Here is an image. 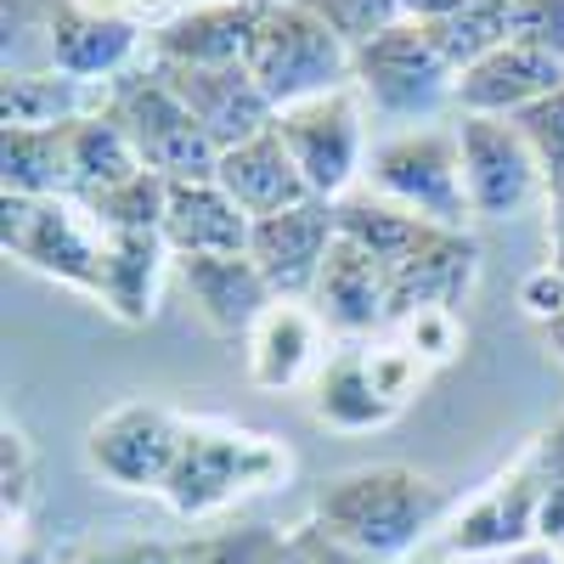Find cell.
<instances>
[{
	"label": "cell",
	"instance_id": "obj_2",
	"mask_svg": "<svg viewBox=\"0 0 564 564\" xmlns=\"http://www.w3.org/2000/svg\"><path fill=\"white\" fill-rule=\"evenodd\" d=\"M289 475H294V452L276 435L238 430V423H215V417H186V435H181V452L159 502L175 520L198 525L243 497L289 486Z\"/></svg>",
	"mask_w": 564,
	"mask_h": 564
},
{
	"label": "cell",
	"instance_id": "obj_39",
	"mask_svg": "<svg viewBox=\"0 0 564 564\" xmlns=\"http://www.w3.org/2000/svg\"><path fill=\"white\" fill-rule=\"evenodd\" d=\"M294 542H300V558H305V564H379V558H367V553H356V547L334 542L316 520L294 525Z\"/></svg>",
	"mask_w": 564,
	"mask_h": 564
},
{
	"label": "cell",
	"instance_id": "obj_17",
	"mask_svg": "<svg viewBox=\"0 0 564 564\" xmlns=\"http://www.w3.org/2000/svg\"><path fill=\"white\" fill-rule=\"evenodd\" d=\"M159 74L175 97L193 108V119L209 130V141L220 153L243 148V141H254L276 124V108L265 102V90L254 85V74L243 63H231V68H159Z\"/></svg>",
	"mask_w": 564,
	"mask_h": 564
},
{
	"label": "cell",
	"instance_id": "obj_37",
	"mask_svg": "<svg viewBox=\"0 0 564 564\" xmlns=\"http://www.w3.org/2000/svg\"><path fill=\"white\" fill-rule=\"evenodd\" d=\"M513 40L564 57V0H513Z\"/></svg>",
	"mask_w": 564,
	"mask_h": 564
},
{
	"label": "cell",
	"instance_id": "obj_9",
	"mask_svg": "<svg viewBox=\"0 0 564 564\" xmlns=\"http://www.w3.org/2000/svg\"><path fill=\"white\" fill-rule=\"evenodd\" d=\"M186 435V412L164 406V401H119L108 406L97 423L85 430V463L113 486V491H141V497H159L175 452Z\"/></svg>",
	"mask_w": 564,
	"mask_h": 564
},
{
	"label": "cell",
	"instance_id": "obj_25",
	"mask_svg": "<svg viewBox=\"0 0 564 564\" xmlns=\"http://www.w3.org/2000/svg\"><path fill=\"white\" fill-rule=\"evenodd\" d=\"M175 265L164 231H108V289L102 311L124 327L153 322L159 311V282Z\"/></svg>",
	"mask_w": 564,
	"mask_h": 564
},
{
	"label": "cell",
	"instance_id": "obj_31",
	"mask_svg": "<svg viewBox=\"0 0 564 564\" xmlns=\"http://www.w3.org/2000/svg\"><path fill=\"white\" fill-rule=\"evenodd\" d=\"M525 457L536 468V525H542V542L564 547V417L525 446Z\"/></svg>",
	"mask_w": 564,
	"mask_h": 564
},
{
	"label": "cell",
	"instance_id": "obj_13",
	"mask_svg": "<svg viewBox=\"0 0 564 564\" xmlns=\"http://www.w3.org/2000/svg\"><path fill=\"white\" fill-rule=\"evenodd\" d=\"M40 7H45V57L68 79L113 85L119 74L135 68L141 45H148V29H135L130 18L85 12L74 0H40Z\"/></svg>",
	"mask_w": 564,
	"mask_h": 564
},
{
	"label": "cell",
	"instance_id": "obj_11",
	"mask_svg": "<svg viewBox=\"0 0 564 564\" xmlns=\"http://www.w3.org/2000/svg\"><path fill=\"white\" fill-rule=\"evenodd\" d=\"M457 153H463V181L468 204L480 220H513L536 193H547V181L525 148V135L513 130V119H480L457 113Z\"/></svg>",
	"mask_w": 564,
	"mask_h": 564
},
{
	"label": "cell",
	"instance_id": "obj_27",
	"mask_svg": "<svg viewBox=\"0 0 564 564\" xmlns=\"http://www.w3.org/2000/svg\"><path fill=\"white\" fill-rule=\"evenodd\" d=\"M141 170V153L130 148V135L113 113H90L74 124V186H68V198L90 204V198H102L113 193V186L135 181Z\"/></svg>",
	"mask_w": 564,
	"mask_h": 564
},
{
	"label": "cell",
	"instance_id": "obj_30",
	"mask_svg": "<svg viewBox=\"0 0 564 564\" xmlns=\"http://www.w3.org/2000/svg\"><path fill=\"white\" fill-rule=\"evenodd\" d=\"M181 564H305L294 531H271V525H238V531H215L181 547Z\"/></svg>",
	"mask_w": 564,
	"mask_h": 564
},
{
	"label": "cell",
	"instance_id": "obj_5",
	"mask_svg": "<svg viewBox=\"0 0 564 564\" xmlns=\"http://www.w3.org/2000/svg\"><path fill=\"white\" fill-rule=\"evenodd\" d=\"M108 113L124 124L130 148L141 153L153 175H164L170 186L175 181H215V164H220V148L209 141V130L193 119L175 90L164 85V74L153 63H135L130 74L113 79V102Z\"/></svg>",
	"mask_w": 564,
	"mask_h": 564
},
{
	"label": "cell",
	"instance_id": "obj_4",
	"mask_svg": "<svg viewBox=\"0 0 564 564\" xmlns=\"http://www.w3.org/2000/svg\"><path fill=\"white\" fill-rule=\"evenodd\" d=\"M0 249L29 271L63 282L102 305L108 289V231L74 198H18L0 193Z\"/></svg>",
	"mask_w": 564,
	"mask_h": 564
},
{
	"label": "cell",
	"instance_id": "obj_34",
	"mask_svg": "<svg viewBox=\"0 0 564 564\" xmlns=\"http://www.w3.org/2000/svg\"><path fill=\"white\" fill-rule=\"evenodd\" d=\"M513 130L525 135V148L547 181V193L553 186H564V90H553V97H542L536 108L525 113H513Z\"/></svg>",
	"mask_w": 564,
	"mask_h": 564
},
{
	"label": "cell",
	"instance_id": "obj_24",
	"mask_svg": "<svg viewBox=\"0 0 564 564\" xmlns=\"http://www.w3.org/2000/svg\"><path fill=\"white\" fill-rule=\"evenodd\" d=\"M108 102H113V85H85L57 68H40V74L7 68V79H0V124H29V130L79 124L90 113H108Z\"/></svg>",
	"mask_w": 564,
	"mask_h": 564
},
{
	"label": "cell",
	"instance_id": "obj_6",
	"mask_svg": "<svg viewBox=\"0 0 564 564\" xmlns=\"http://www.w3.org/2000/svg\"><path fill=\"white\" fill-rule=\"evenodd\" d=\"M367 181L372 193L401 204L406 215L430 220V226H452L463 231L475 220L468 204V181H463V153H457V130H401L390 141H379L367 159Z\"/></svg>",
	"mask_w": 564,
	"mask_h": 564
},
{
	"label": "cell",
	"instance_id": "obj_7",
	"mask_svg": "<svg viewBox=\"0 0 564 564\" xmlns=\"http://www.w3.org/2000/svg\"><path fill=\"white\" fill-rule=\"evenodd\" d=\"M350 85L384 119H430L441 102H457V68L435 52L423 23H395L379 40L356 45Z\"/></svg>",
	"mask_w": 564,
	"mask_h": 564
},
{
	"label": "cell",
	"instance_id": "obj_44",
	"mask_svg": "<svg viewBox=\"0 0 564 564\" xmlns=\"http://www.w3.org/2000/svg\"><path fill=\"white\" fill-rule=\"evenodd\" d=\"M186 7H238V0H186Z\"/></svg>",
	"mask_w": 564,
	"mask_h": 564
},
{
	"label": "cell",
	"instance_id": "obj_29",
	"mask_svg": "<svg viewBox=\"0 0 564 564\" xmlns=\"http://www.w3.org/2000/svg\"><path fill=\"white\" fill-rule=\"evenodd\" d=\"M435 40V52L463 74V68H475L480 57H491L497 45L513 40V0H475L468 12L457 18H441V23H423Z\"/></svg>",
	"mask_w": 564,
	"mask_h": 564
},
{
	"label": "cell",
	"instance_id": "obj_10",
	"mask_svg": "<svg viewBox=\"0 0 564 564\" xmlns=\"http://www.w3.org/2000/svg\"><path fill=\"white\" fill-rule=\"evenodd\" d=\"M435 542H441V564H502L513 553H525L531 542H542L531 457L520 452L480 497H468Z\"/></svg>",
	"mask_w": 564,
	"mask_h": 564
},
{
	"label": "cell",
	"instance_id": "obj_15",
	"mask_svg": "<svg viewBox=\"0 0 564 564\" xmlns=\"http://www.w3.org/2000/svg\"><path fill=\"white\" fill-rule=\"evenodd\" d=\"M175 276L193 316L215 339H249V327L276 305L265 271L249 254H193V260H175Z\"/></svg>",
	"mask_w": 564,
	"mask_h": 564
},
{
	"label": "cell",
	"instance_id": "obj_16",
	"mask_svg": "<svg viewBox=\"0 0 564 564\" xmlns=\"http://www.w3.org/2000/svg\"><path fill=\"white\" fill-rule=\"evenodd\" d=\"M564 90V57L542 52V45L508 40L491 57H480L475 68L457 74V113H480V119H513L536 108L542 97Z\"/></svg>",
	"mask_w": 564,
	"mask_h": 564
},
{
	"label": "cell",
	"instance_id": "obj_41",
	"mask_svg": "<svg viewBox=\"0 0 564 564\" xmlns=\"http://www.w3.org/2000/svg\"><path fill=\"white\" fill-rule=\"evenodd\" d=\"M547 220H553V249L564 254V186H553V193H547Z\"/></svg>",
	"mask_w": 564,
	"mask_h": 564
},
{
	"label": "cell",
	"instance_id": "obj_20",
	"mask_svg": "<svg viewBox=\"0 0 564 564\" xmlns=\"http://www.w3.org/2000/svg\"><path fill=\"white\" fill-rule=\"evenodd\" d=\"M265 0L238 7H186L175 23L148 34V63L159 68H231L249 57V34L260 23Z\"/></svg>",
	"mask_w": 564,
	"mask_h": 564
},
{
	"label": "cell",
	"instance_id": "obj_43",
	"mask_svg": "<svg viewBox=\"0 0 564 564\" xmlns=\"http://www.w3.org/2000/svg\"><path fill=\"white\" fill-rule=\"evenodd\" d=\"M7 564H45V553H40L34 542H23V547H18V553L7 558Z\"/></svg>",
	"mask_w": 564,
	"mask_h": 564
},
{
	"label": "cell",
	"instance_id": "obj_12",
	"mask_svg": "<svg viewBox=\"0 0 564 564\" xmlns=\"http://www.w3.org/2000/svg\"><path fill=\"white\" fill-rule=\"evenodd\" d=\"M334 243H339V204L305 198V204L282 209V215L254 220L249 260L265 271L276 300H311L327 254H334Z\"/></svg>",
	"mask_w": 564,
	"mask_h": 564
},
{
	"label": "cell",
	"instance_id": "obj_18",
	"mask_svg": "<svg viewBox=\"0 0 564 564\" xmlns=\"http://www.w3.org/2000/svg\"><path fill=\"white\" fill-rule=\"evenodd\" d=\"M311 305H316V316L327 322V334H334L339 345L372 339V334L390 327V271L367 249L339 238L334 254H327V265H322V276H316Z\"/></svg>",
	"mask_w": 564,
	"mask_h": 564
},
{
	"label": "cell",
	"instance_id": "obj_40",
	"mask_svg": "<svg viewBox=\"0 0 564 564\" xmlns=\"http://www.w3.org/2000/svg\"><path fill=\"white\" fill-rule=\"evenodd\" d=\"M468 7H475V0H401L406 23H441V18H457Z\"/></svg>",
	"mask_w": 564,
	"mask_h": 564
},
{
	"label": "cell",
	"instance_id": "obj_19",
	"mask_svg": "<svg viewBox=\"0 0 564 564\" xmlns=\"http://www.w3.org/2000/svg\"><path fill=\"white\" fill-rule=\"evenodd\" d=\"M327 339V322L316 316L311 300H276L243 339V367L254 390H294L305 379H316V367Z\"/></svg>",
	"mask_w": 564,
	"mask_h": 564
},
{
	"label": "cell",
	"instance_id": "obj_32",
	"mask_svg": "<svg viewBox=\"0 0 564 564\" xmlns=\"http://www.w3.org/2000/svg\"><path fill=\"white\" fill-rule=\"evenodd\" d=\"M40 491V463H34V441L23 435V423H0V513H7V531L23 525V513Z\"/></svg>",
	"mask_w": 564,
	"mask_h": 564
},
{
	"label": "cell",
	"instance_id": "obj_21",
	"mask_svg": "<svg viewBox=\"0 0 564 564\" xmlns=\"http://www.w3.org/2000/svg\"><path fill=\"white\" fill-rule=\"evenodd\" d=\"M311 417L322 423V430H334V435H372V430H384V423L401 417L390 406V395L379 390V379H372V361H367L361 339L339 345L334 356L316 367V379H311Z\"/></svg>",
	"mask_w": 564,
	"mask_h": 564
},
{
	"label": "cell",
	"instance_id": "obj_1",
	"mask_svg": "<svg viewBox=\"0 0 564 564\" xmlns=\"http://www.w3.org/2000/svg\"><path fill=\"white\" fill-rule=\"evenodd\" d=\"M311 520L334 542H345L367 558L406 564L430 536H441L446 491L423 468L372 463V468H350V475L327 480Z\"/></svg>",
	"mask_w": 564,
	"mask_h": 564
},
{
	"label": "cell",
	"instance_id": "obj_14",
	"mask_svg": "<svg viewBox=\"0 0 564 564\" xmlns=\"http://www.w3.org/2000/svg\"><path fill=\"white\" fill-rule=\"evenodd\" d=\"M390 271V327L417 316V311H463L480 276V249L468 231L430 226L412 254H401Z\"/></svg>",
	"mask_w": 564,
	"mask_h": 564
},
{
	"label": "cell",
	"instance_id": "obj_45",
	"mask_svg": "<svg viewBox=\"0 0 564 564\" xmlns=\"http://www.w3.org/2000/svg\"><path fill=\"white\" fill-rule=\"evenodd\" d=\"M406 564H430V558H406Z\"/></svg>",
	"mask_w": 564,
	"mask_h": 564
},
{
	"label": "cell",
	"instance_id": "obj_35",
	"mask_svg": "<svg viewBox=\"0 0 564 564\" xmlns=\"http://www.w3.org/2000/svg\"><path fill=\"white\" fill-rule=\"evenodd\" d=\"M395 334L430 361V367H446V361H457L463 356V345H468V327H463V311H417V316H406V322H395Z\"/></svg>",
	"mask_w": 564,
	"mask_h": 564
},
{
	"label": "cell",
	"instance_id": "obj_23",
	"mask_svg": "<svg viewBox=\"0 0 564 564\" xmlns=\"http://www.w3.org/2000/svg\"><path fill=\"white\" fill-rule=\"evenodd\" d=\"M215 181L231 193V204H238L249 220H265V215H282L311 198V186L300 175V164L289 159V148H282V135L265 130L254 141H243V148H226L220 164H215Z\"/></svg>",
	"mask_w": 564,
	"mask_h": 564
},
{
	"label": "cell",
	"instance_id": "obj_26",
	"mask_svg": "<svg viewBox=\"0 0 564 564\" xmlns=\"http://www.w3.org/2000/svg\"><path fill=\"white\" fill-rule=\"evenodd\" d=\"M68 186H74V124L52 130L0 124V193L68 198Z\"/></svg>",
	"mask_w": 564,
	"mask_h": 564
},
{
	"label": "cell",
	"instance_id": "obj_33",
	"mask_svg": "<svg viewBox=\"0 0 564 564\" xmlns=\"http://www.w3.org/2000/svg\"><path fill=\"white\" fill-rule=\"evenodd\" d=\"M300 7H311L327 29L350 45V52H356V45H367V40H379L384 29L406 23L401 0H300Z\"/></svg>",
	"mask_w": 564,
	"mask_h": 564
},
{
	"label": "cell",
	"instance_id": "obj_8",
	"mask_svg": "<svg viewBox=\"0 0 564 564\" xmlns=\"http://www.w3.org/2000/svg\"><path fill=\"white\" fill-rule=\"evenodd\" d=\"M271 130L282 135L289 159L300 164L311 198L339 204L367 175V102L356 97V85L311 97L300 108H282Z\"/></svg>",
	"mask_w": 564,
	"mask_h": 564
},
{
	"label": "cell",
	"instance_id": "obj_42",
	"mask_svg": "<svg viewBox=\"0 0 564 564\" xmlns=\"http://www.w3.org/2000/svg\"><path fill=\"white\" fill-rule=\"evenodd\" d=\"M542 339H547V350H553V356H558V361H564V316H558V322H547V327H542Z\"/></svg>",
	"mask_w": 564,
	"mask_h": 564
},
{
	"label": "cell",
	"instance_id": "obj_36",
	"mask_svg": "<svg viewBox=\"0 0 564 564\" xmlns=\"http://www.w3.org/2000/svg\"><path fill=\"white\" fill-rule=\"evenodd\" d=\"M520 311H525L531 322H542V327L564 316V260H558V254H547L542 265L525 271V282H520Z\"/></svg>",
	"mask_w": 564,
	"mask_h": 564
},
{
	"label": "cell",
	"instance_id": "obj_38",
	"mask_svg": "<svg viewBox=\"0 0 564 564\" xmlns=\"http://www.w3.org/2000/svg\"><path fill=\"white\" fill-rule=\"evenodd\" d=\"M68 564H181V547L148 542V536H124V542H85Z\"/></svg>",
	"mask_w": 564,
	"mask_h": 564
},
{
	"label": "cell",
	"instance_id": "obj_28",
	"mask_svg": "<svg viewBox=\"0 0 564 564\" xmlns=\"http://www.w3.org/2000/svg\"><path fill=\"white\" fill-rule=\"evenodd\" d=\"M423 231H430V220L406 215L401 204L372 193V186H367V193L339 198V238L356 243V249H367L379 265H395L401 254H412L423 243Z\"/></svg>",
	"mask_w": 564,
	"mask_h": 564
},
{
	"label": "cell",
	"instance_id": "obj_22",
	"mask_svg": "<svg viewBox=\"0 0 564 564\" xmlns=\"http://www.w3.org/2000/svg\"><path fill=\"white\" fill-rule=\"evenodd\" d=\"M254 220L231 204L220 181H175L164 209V243L175 260L193 254H249Z\"/></svg>",
	"mask_w": 564,
	"mask_h": 564
},
{
	"label": "cell",
	"instance_id": "obj_3",
	"mask_svg": "<svg viewBox=\"0 0 564 564\" xmlns=\"http://www.w3.org/2000/svg\"><path fill=\"white\" fill-rule=\"evenodd\" d=\"M350 63L356 52L300 0H265L260 23L249 34V57H243V68L254 74V85L265 90V102L276 113L300 108L311 97H327V90H345Z\"/></svg>",
	"mask_w": 564,
	"mask_h": 564
}]
</instances>
